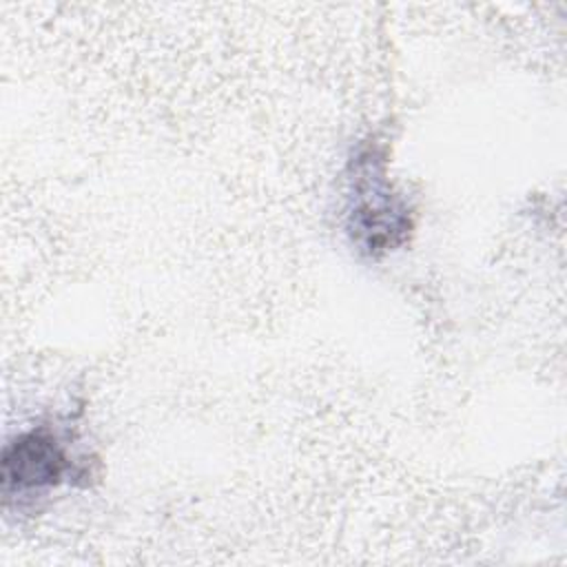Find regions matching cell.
Masks as SVG:
<instances>
[{"instance_id": "cell-1", "label": "cell", "mask_w": 567, "mask_h": 567, "mask_svg": "<svg viewBox=\"0 0 567 567\" xmlns=\"http://www.w3.org/2000/svg\"><path fill=\"white\" fill-rule=\"evenodd\" d=\"M346 228L352 246L379 259L408 241L412 215L405 199L394 190L385 155L374 146H363L350 162Z\"/></svg>"}, {"instance_id": "cell-2", "label": "cell", "mask_w": 567, "mask_h": 567, "mask_svg": "<svg viewBox=\"0 0 567 567\" xmlns=\"http://www.w3.org/2000/svg\"><path fill=\"white\" fill-rule=\"evenodd\" d=\"M80 465L66 443L49 427H35L11 439L2 450L4 505L31 503L53 487L78 478Z\"/></svg>"}]
</instances>
